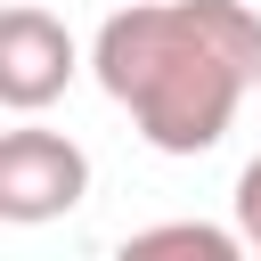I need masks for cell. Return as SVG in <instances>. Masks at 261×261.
Listing matches in <instances>:
<instances>
[{"label":"cell","mask_w":261,"mask_h":261,"mask_svg":"<svg viewBox=\"0 0 261 261\" xmlns=\"http://www.w3.org/2000/svg\"><path fill=\"white\" fill-rule=\"evenodd\" d=\"M90 73L155 155H212L237 106L261 90V8L253 0H130L98 24Z\"/></svg>","instance_id":"6da1fadb"},{"label":"cell","mask_w":261,"mask_h":261,"mask_svg":"<svg viewBox=\"0 0 261 261\" xmlns=\"http://www.w3.org/2000/svg\"><path fill=\"white\" fill-rule=\"evenodd\" d=\"M73 65H82V49H73V33H65L49 8L16 0V8L0 16V106L41 114L49 98H65Z\"/></svg>","instance_id":"3957f363"},{"label":"cell","mask_w":261,"mask_h":261,"mask_svg":"<svg viewBox=\"0 0 261 261\" xmlns=\"http://www.w3.org/2000/svg\"><path fill=\"white\" fill-rule=\"evenodd\" d=\"M237 228H245V245L261 253V155L237 171Z\"/></svg>","instance_id":"5b68a950"},{"label":"cell","mask_w":261,"mask_h":261,"mask_svg":"<svg viewBox=\"0 0 261 261\" xmlns=\"http://www.w3.org/2000/svg\"><path fill=\"white\" fill-rule=\"evenodd\" d=\"M155 253H196V261H237L245 228H212V220H155L122 237V261H155Z\"/></svg>","instance_id":"277c9868"},{"label":"cell","mask_w":261,"mask_h":261,"mask_svg":"<svg viewBox=\"0 0 261 261\" xmlns=\"http://www.w3.org/2000/svg\"><path fill=\"white\" fill-rule=\"evenodd\" d=\"M82 196H90V155H82L65 130L24 122V130L0 139V220H8V228L65 220Z\"/></svg>","instance_id":"7a4b0ae2"}]
</instances>
